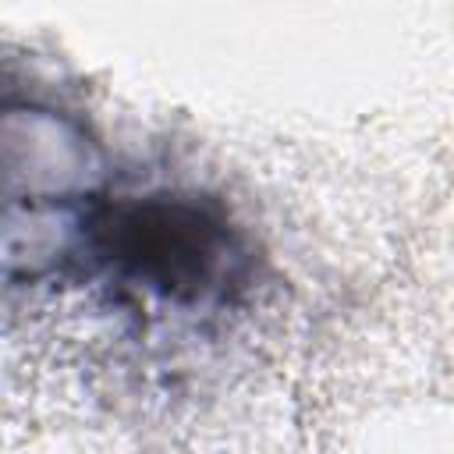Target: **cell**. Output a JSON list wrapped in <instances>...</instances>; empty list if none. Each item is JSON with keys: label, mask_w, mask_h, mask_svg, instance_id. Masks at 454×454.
Instances as JSON below:
<instances>
[{"label": "cell", "mask_w": 454, "mask_h": 454, "mask_svg": "<svg viewBox=\"0 0 454 454\" xmlns=\"http://www.w3.org/2000/svg\"><path fill=\"white\" fill-rule=\"evenodd\" d=\"M78 245L121 287L174 309L231 301L252 273L248 238L220 199L199 192L89 199Z\"/></svg>", "instance_id": "1"}]
</instances>
